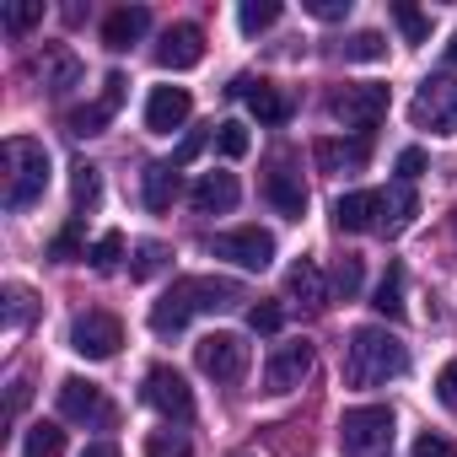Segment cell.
Segmentation results:
<instances>
[{"mask_svg":"<svg viewBox=\"0 0 457 457\" xmlns=\"http://www.w3.org/2000/svg\"><path fill=\"white\" fill-rule=\"evenodd\" d=\"M188 113H194V97L183 87H156L151 103H145V129L151 135H172V129L188 124Z\"/></svg>","mask_w":457,"mask_h":457,"instance_id":"16","label":"cell"},{"mask_svg":"<svg viewBox=\"0 0 457 457\" xmlns=\"http://www.w3.org/2000/svg\"><path fill=\"white\" fill-rule=\"evenodd\" d=\"M425 172V151L420 145H409V151H398V183H409L414 188V178Z\"/></svg>","mask_w":457,"mask_h":457,"instance_id":"41","label":"cell"},{"mask_svg":"<svg viewBox=\"0 0 457 457\" xmlns=\"http://www.w3.org/2000/svg\"><path fill=\"white\" fill-rule=\"evenodd\" d=\"M387 54V38L382 33H350L345 44H339V60H355V65H371V60H382Z\"/></svg>","mask_w":457,"mask_h":457,"instance_id":"28","label":"cell"},{"mask_svg":"<svg viewBox=\"0 0 457 457\" xmlns=\"http://www.w3.org/2000/svg\"><path fill=\"white\" fill-rule=\"evenodd\" d=\"M215 151L220 156H248V124L243 119H226V124H215Z\"/></svg>","mask_w":457,"mask_h":457,"instance_id":"31","label":"cell"},{"mask_svg":"<svg viewBox=\"0 0 457 457\" xmlns=\"http://www.w3.org/2000/svg\"><path fill=\"white\" fill-rule=\"evenodd\" d=\"M28 318H33V291L28 286H6V328L17 334Z\"/></svg>","mask_w":457,"mask_h":457,"instance_id":"35","label":"cell"},{"mask_svg":"<svg viewBox=\"0 0 457 457\" xmlns=\"http://www.w3.org/2000/svg\"><path fill=\"white\" fill-rule=\"evenodd\" d=\"M371 307L382 312V318H403V270L398 264H387V275H382V286H377V296H371Z\"/></svg>","mask_w":457,"mask_h":457,"instance_id":"27","label":"cell"},{"mask_svg":"<svg viewBox=\"0 0 457 457\" xmlns=\"http://www.w3.org/2000/svg\"><path fill=\"white\" fill-rule=\"evenodd\" d=\"M377 215H382V188H355L334 204L339 232H377Z\"/></svg>","mask_w":457,"mask_h":457,"instance_id":"18","label":"cell"},{"mask_svg":"<svg viewBox=\"0 0 457 457\" xmlns=\"http://www.w3.org/2000/svg\"><path fill=\"white\" fill-rule=\"evenodd\" d=\"M60 414H65V420H81V425H108V420H113V403L103 398L97 382L65 377V382H60Z\"/></svg>","mask_w":457,"mask_h":457,"instance_id":"13","label":"cell"},{"mask_svg":"<svg viewBox=\"0 0 457 457\" xmlns=\"http://www.w3.org/2000/svg\"><path fill=\"white\" fill-rule=\"evenodd\" d=\"M414 457H457V452H452L446 436H430V430H425V436L414 441Z\"/></svg>","mask_w":457,"mask_h":457,"instance_id":"44","label":"cell"},{"mask_svg":"<svg viewBox=\"0 0 457 457\" xmlns=\"http://www.w3.org/2000/svg\"><path fill=\"white\" fill-rule=\"evenodd\" d=\"M22 403H28V382H22V377H17V382H12V420H17V414H22Z\"/></svg>","mask_w":457,"mask_h":457,"instance_id":"46","label":"cell"},{"mask_svg":"<svg viewBox=\"0 0 457 457\" xmlns=\"http://www.w3.org/2000/svg\"><path fill=\"white\" fill-rule=\"evenodd\" d=\"M248 339L243 334H204L199 345H194V366L204 371V377H215V382H243V371H248Z\"/></svg>","mask_w":457,"mask_h":457,"instance_id":"5","label":"cell"},{"mask_svg":"<svg viewBox=\"0 0 457 457\" xmlns=\"http://www.w3.org/2000/svg\"><path fill=\"white\" fill-rule=\"evenodd\" d=\"M194 210L199 215H226V210H232L237 199H243V183L232 178V172H204L199 183H194Z\"/></svg>","mask_w":457,"mask_h":457,"instance_id":"20","label":"cell"},{"mask_svg":"<svg viewBox=\"0 0 457 457\" xmlns=\"http://www.w3.org/2000/svg\"><path fill=\"white\" fill-rule=\"evenodd\" d=\"M334 291H339L345 302H350V296L361 291V259H355V253H345V259L334 264Z\"/></svg>","mask_w":457,"mask_h":457,"instance_id":"38","label":"cell"},{"mask_svg":"<svg viewBox=\"0 0 457 457\" xmlns=\"http://www.w3.org/2000/svg\"><path fill=\"white\" fill-rule=\"evenodd\" d=\"M436 398H441L446 409H457V361L441 366V377H436Z\"/></svg>","mask_w":457,"mask_h":457,"instance_id":"43","label":"cell"},{"mask_svg":"<svg viewBox=\"0 0 457 457\" xmlns=\"http://www.w3.org/2000/svg\"><path fill=\"white\" fill-rule=\"evenodd\" d=\"M162 264H167V248H162V243H140V248H135V270H129V275H135V280H151Z\"/></svg>","mask_w":457,"mask_h":457,"instance_id":"37","label":"cell"},{"mask_svg":"<svg viewBox=\"0 0 457 457\" xmlns=\"http://www.w3.org/2000/svg\"><path fill=\"white\" fill-rule=\"evenodd\" d=\"M232 97H243V103H248V113H253L259 124H286V119H291V103H286L270 81L237 76V81H232Z\"/></svg>","mask_w":457,"mask_h":457,"instance_id":"17","label":"cell"},{"mask_svg":"<svg viewBox=\"0 0 457 457\" xmlns=\"http://www.w3.org/2000/svg\"><path fill=\"white\" fill-rule=\"evenodd\" d=\"M81 457H119V446H113V441H97V446H87Z\"/></svg>","mask_w":457,"mask_h":457,"instance_id":"47","label":"cell"},{"mask_svg":"<svg viewBox=\"0 0 457 457\" xmlns=\"http://www.w3.org/2000/svg\"><path fill=\"white\" fill-rule=\"evenodd\" d=\"M393 17H398V28H403L409 44H425V38H430V17H425V12H414V6H393Z\"/></svg>","mask_w":457,"mask_h":457,"instance_id":"36","label":"cell"},{"mask_svg":"<svg viewBox=\"0 0 457 457\" xmlns=\"http://www.w3.org/2000/svg\"><path fill=\"white\" fill-rule=\"evenodd\" d=\"M312 156H318L323 172H339V178H345V172H361V167H366V140H361V135H355V140H318Z\"/></svg>","mask_w":457,"mask_h":457,"instance_id":"23","label":"cell"},{"mask_svg":"<svg viewBox=\"0 0 457 457\" xmlns=\"http://www.w3.org/2000/svg\"><path fill=\"white\" fill-rule=\"evenodd\" d=\"M145 28H151V12H145V6H119V12L103 22V44H108L113 54H124L129 44L145 38Z\"/></svg>","mask_w":457,"mask_h":457,"instance_id":"22","label":"cell"},{"mask_svg":"<svg viewBox=\"0 0 457 457\" xmlns=\"http://www.w3.org/2000/svg\"><path fill=\"white\" fill-rule=\"evenodd\" d=\"M264 194H270V204H275L280 215H291V220H302V215H307V183H302V172H291L286 162H275V167H270Z\"/></svg>","mask_w":457,"mask_h":457,"instance_id":"19","label":"cell"},{"mask_svg":"<svg viewBox=\"0 0 457 457\" xmlns=\"http://www.w3.org/2000/svg\"><path fill=\"white\" fill-rule=\"evenodd\" d=\"M49 253H54L60 264H71V259H87V253H81V215H76V220L65 226V232L54 237V248H49Z\"/></svg>","mask_w":457,"mask_h":457,"instance_id":"39","label":"cell"},{"mask_svg":"<svg viewBox=\"0 0 457 457\" xmlns=\"http://www.w3.org/2000/svg\"><path fill=\"white\" fill-rule=\"evenodd\" d=\"M124 87H129L124 76H108V81H103V97H97V103H87V108H76V113L65 119V129H71V135H103V129H108V119H113V113H119V103H124Z\"/></svg>","mask_w":457,"mask_h":457,"instance_id":"15","label":"cell"},{"mask_svg":"<svg viewBox=\"0 0 457 457\" xmlns=\"http://www.w3.org/2000/svg\"><path fill=\"white\" fill-rule=\"evenodd\" d=\"M334 119H339L345 129H355V135L366 140V129H377V124L387 119V87H377V81L345 87V92L334 97Z\"/></svg>","mask_w":457,"mask_h":457,"instance_id":"7","label":"cell"},{"mask_svg":"<svg viewBox=\"0 0 457 457\" xmlns=\"http://www.w3.org/2000/svg\"><path fill=\"white\" fill-rule=\"evenodd\" d=\"M199 145H204V129H194V135H188V140L178 145V156H172V167H183V162H194V156H199Z\"/></svg>","mask_w":457,"mask_h":457,"instance_id":"45","label":"cell"},{"mask_svg":"<svg viewBox=\"0 0 457 457\" xmlns=\"http://www.w3.org/2000/svg\"><path fill=\"white\" fill-rule=\"evenodd\" d=\"M199 60H204V33L194 22H178V28L162 33V44H156V65L162 71H194Z\"/></svg>","mask_w":457,"mask_h":457,"instance_id":"14","label":"cell"},{"mask_svg":"<svg viewBox=\"0 0 457 457\" xmlns=\"http://www.w3.org/2000/svg\"><path fill=\"white\" fill-rule=\"evenodd\" d=\"M312 361H318L312 339H286V345H275L270 361H264V387H270V393H291V387H302L307 371H312Z\"/></svg>","mask_w":457,"mask_h":457,"instance_id":"10","label":"cell"},{"mask_svg":"<svg viewBox=\"0 0 457 457\" xmlns=\"http://www.w3.org/2000/svg\"><path fill=\"white\" fill-rule=\"evenodd\" d=\"M414 215H420V199H414L409 183L382 188V215H377V232H382V237H403L409 226H414Z\"/></svg>","mask_w":457,"mask_h":457,"instance_id":"21","label":"cell"},{"mask_svg":"<svg viewBox=\"0 0 457 457\" xmlns=\"http://www.w3.org/2000/svg\"><path fill=\"white\" fill-rule=\"evenodd\" d=\"M22 457H65V430L54 420H38L22 441Z\"/></svg>","mask_w":457,"mask_h":457,"instance_id":"26","label":"cell"},{"mask_svg":"<svg viewBox=\"0 0 457 457\" xmlns=\"http://www.w3.org/2000/svg\"><path fill=\"white\" fill-rule=\"evenodd\" d=\"M44 22V0H22V6H6V12H0V28H6V33H28V28H38Z\"/></svg>","mask_w":457,"mask_h":457,"instance_id":"30","label":"cell"},{"mask_svg":"<svg viewBox=\"0 0 457 457\" xmlns=\"http://www.w3.org/2000/svg\"><path fill=\"white\" fill-rule=\"evenodd\" d=\"M414 124L436 135H457V76H425L414 92Z\"/></svg>","mask_w":457,"mask_h":457,"instance_id":"6","label":"cell"},{"mask_svg":"<svg viewBox=\"0 0 457 457\" xmlns=\"http://www.w3.org/2000/svg\"><path fill=\"white\" fill-rule=\"evenodd\" d=\"M393 436H398V420H393V409H382V403L345 409V420H339V446H345V457H387V452H393Z\"/></svg>","mask_w":457,"mask_h":457,"instance_id":"4","label":"cell"},{"mask_svg":"<svg viewBox=\"0 0 457 457\" xmlns=\"http://www.w3.org/2000/svg\"><path fill=\"white\" fill-rule=\"evenodd\" d=\"M49 188V151L28 135H12L0 145V199L6 210H28Z\"/></svg>","mask_w":457,"mask_h":457,"instance_id":"3","label":"cell"},{"mask_svg":"<svg viewBox=\"0 0 457 457\" xmlns=\"http://www.w3.org/2000/svg\"><path fill=\"white\" fill-rule=\"evenodd\" d=\"M145 457H194V452H188V436L167 425V430H156V436L145 441Z\"/></svg>","mask_w":457,"mask_h":457,"instance_id":"34","label":"cell"},{"mask_svg":"<svg viewBox=\"0 0 457 457\" xmlns=\"http://www.w3.org/2000/svg\"><path fill=\"white\" fill-rule=\"evenodd\" d=\"M291 296L307 307V312H323L328 307V280H323V270L312 264V259H302V264H291Z\"/></svg>","mask_w":457,"mask_h":457,"instance_id":"24","label":"cell"},{"mask_svg":"<svg viewBox=\"0 0 457 457\" xmlns=\"http://www.w3.org/2000/svg\"><path fill=\"white\" fill-rule=\"evenodd\" d=\"M87 259H92V270H97V275L119 270V259H124V237H119V232H103V237L87 248Z\"/></svg>","mask_w":457,"mask_h":457,"instance_id":"33","label":"cell"},{"mask_svg":"<svg viewBox=\"0 0 457 457\" xmlns=\"http://www.w3.org/2000/svg\"><path fill=\"white\" fill-rule=\"evenodd\" d=\"M71 194H76V210H92V204H97L103 178H97V167H92V162H76V167H71Z\"/></svg>","mask_w":457,"mask_h":457,"instance_id":"29","label":"cell"},{"mask_svg":"<svg viewBox=\"0 0 457 457\" xmlns=\"http://www.w3.org/2000/svg\"><path fill=\"white\" fill-rule=\"evenodd\" d=\"M409 371V350L387 328H355L345 345V382L350 387H382Z\"/></svg>","mask_w":457,"mask_h":457,"instance_id":"2","label":"cell"},{"mask_svg":"<svg viewBox=\"0 0 457 457\" xmlns=\"http://www.w3.org/2000/svg\"><path fill=\"white\" fill-rule=\"evenodd\" d=\"M119 345H124V323H119L113 312H81L76 328H71V350L87 355V361H108V355H119Z\"/></svg>","mask_w":457,"mask_h":457,"instance_id":"11","label":"cell"},{"mask_svg":"<svg viewBox=\"0 0 457 457\" xmlns=\"http://www.w3.org/2000/svg\"><path fill=\"white\" fill-rule=\"evenodd\" d=\"M145 403H151L167 425H188V420H194V393H188L183 371H172V366H151V371H145Z\"/></svg>","mask_w":457,"mask_h":457,"instance_id":"8","label":"cell"},{"mask_svg":"<svg viewBox=\"0 0 457 457\" xmlns=\"http://www.w3.org/2000/svg\"><path fill=\"white\" fill-rule=\"evenodd\" d=\"M446 60H452V65H457V33H452V44H446Z\"/></svg>","mask_w":457,"mask_h":457,"instance_id":"48","label":"cell"},{"mask_svg":"<svg viewBox=\"0 0 457 457\" xmlns=\"http://www.w3.org/2000/svg\"><path fill=\"white\" fill-rule=\"evenodd\" d=\"M307 12H312L318 22H345V17H350V0H307Z\"/></svg>","mask_w":457,"mask_h":457,"instance_id":"42","label":"cell"},{"mask_svg":"<svg viewBox=\"0 0 457 457\" xmlns=\"http://www.w3.org/2000/svg\"><path fill=\"white\" fill-rule=\"evenodd\" d=\"M280 323H286V312H280L275 302H253V307H248V328H253V334H275Z\"/></svg>","mask_w":457,"mask_h":457,"instance_id":"40","label":"cell"},{"mask_svg":"<svg viewBox=\"0 0 457 457\" xmlns=\"http://www.w3.org/2000/svg\"><path fill=\"white\" fill-rule=\"evenodd\" d=\"M237 22H243V33H264V28L280 22V6H275V0H243Z\"/></svg>","mask_w":457,"mask_h":457,"instance_id":"32","label":"cell"},{"mask_svg":"<svg viewBox=\"0 0 457 457\" xmlns=\"http://www.w3.org/2000/svg\"><path fill=\"white\" fill-rule=\"evenodd\" d=\"M28 76L44 87V92H54V97H65L71 87H81V60L65 49V44H44L33 60H28Z\"/></svg>","mask_w":457,"mask_h":457,"instance_id":"12","label":"cell"},{"mask_svg":"<svg viewBox=\"0 0 457 457\" xmlns=\"http://www.w3.org/2000/svg\"><path fill=\"white\" fill-rule=\"evenodd\" d=\"M210 253L215 259H232L237 270H270L275 264V237L259 232V226H237V232L210 237Z\"/></svg>","mask_w":457,"mask_h":457,"instance_id":"9","label":"cell"},{"mask_svg":"<svg viewBox=\"0 0 457 457\" xmlns=\"http://www.w3.org/2000/svg\"><path fill=\"white\" fill-rule=\"evenodd\" d=\"M140 178H145V210H172V199H178V167L172 162H151Z\"/></svg>","mask_w":457,"mask_h":457,"instance_id":"25","label":"cell"},{"mask_svg":"<svg viewBox=\"0 0 457 457\" xmlns=\"http://www.w3.org/2000/svg\"><path fill=\"white\" fill-rule=\"evenodd\" d=\"M243 302V286L237 280H220V275H183L162 291V302L151 307V328L156 334H178L188 318L199 312H220V307H232Z\"/></svg>","mask_w":457,"mask_h":457,"instance_id":"1","label":"cell"}]
</instances>
